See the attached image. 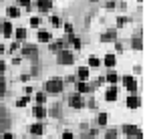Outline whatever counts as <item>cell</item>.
Segmentation results:
<instances>
[{
	"mask_svg": "<svg viewBox=\"0 0 153 139\" xmlns=\"http://www.w3.org/2000/svg\"><path fill=\"white\" fill-rule=\"evenodd\" d=\"M36 4H38V10L46 12V10H51V6H53V0H36Z\"/></svg>",
	"mask_w": 153,
	"mask_h": 139,
	"instance_id": "9c48e42d",
	"label": "cell"
},
{
	"mask_svg": "<svg viewBox=\"0 0 153 139\" xmlns=\"http://www.w3.org/2000/svg\"><path fill=\"white\" fill-rule=\"evenodd\" d=\"M62 46H65V40H56V42H53V45H51V51L59 53V51H62Z\"/></svg>",
	"mask_w": 153,
	"mask_h": 139,
	"instance_id": "603a6c76",
	"label": "cell"
},
{
	"mask_svg": "<svg viewBox=\"0 0 153 139\" xmlns=\"http://www.w3.org/2000/svg\"><path fill=\"white\" fill-rule=\"evenodd\" d=\"M22 56H28L32 61H36L38 59V48L34 45H24L22 46Z\"/></svg>",
	"mask_w": 153,
	"mask_h": 139,
	"instance_id": "3957f363",
	"label": "cell"
},
{
	"mask_svg": "<svg viewBox=\"0 0 153 139\" xmlns=\"http://www.w3.org/2000/svg\"><path fill=\"white\" fill-rule=\"evenodd\" d=\"M56 61H59V65H73V62H75V56H73V53H69V51H59Z\"/></svg>",
	"mask_w": 153,
	"mask_h": 139,
	"instance_id": "7a4b0ae2",
	"label": "cell"
},
{
	"mask_svg": "<svg viewBox=\"0 0 153 139\" xmlns=\"http://www.w3.org/2000/svg\"><path fill=\"white\" fill-rule=\"evenodd\" d=\"M123 85L127 87V91H129L131 95H135V91H137V81H135V77H131V75L123 77Z\"/></svg>",
	"mask_w": 153,
	"mask_h": 139,
	"instance_id": "277c9868",
	"label": "cell"
},
{
	"mask_svg": "<svg viewBox=\"0 0 153 139\" xmlns=\"http://www.w3.org/2000/svg\"><path fill=\"white\" fill-rule=\"evenodd\" d=\"M62 87H65V81H62L61 77H53L45 83V91L51 93V95H59V93L62 91Z\"/></svg>",
	"mask_w": 153,
	"mask_h": 139,
	"instance_id": "6da1fadb",
	"label": "cell"
},
{
	"mask_svg": "<svg viewBox=\"0 0 153 139\" xmlns=\"http://www.w3.org/2000/svg\"><path fill=\"white\" fill-rule=\"evenodd\" d=\"M32 91H34L32 87H26V89H24V93H26V97H30V95H32Z\"/></svg>",
	"mask_w": 153,
	"mask_h": 139,
	"instance_id": "ab89813d",
	"label": "cell"
},
{
	"mask_svg": "<svg viewBox=\"0 0 153 139\" xmlns=\"http://www.w3.org/2000/svg\"><path fill=\"white\" fill-rule=\"evenodd\" d=\"M32 113H34V117H38V119H45L46 117V109L42 107V105H36V107L32 109Z\"/></svg>",
	"mask_w": 153,
	"mask_h": 139,
	"instance_id": "8fae6325",
	"label": "cell"
},
{
	"mask_svg": "<svg viewBox=\"0 0 153 139\" xmlns=\"http://www.w3.org/2000/svg\"><path fill=\"white\" fill-rule=\"evenodd\" d=\"M14 36H16L18 40H24V39H26V28H24V26L16 28V30H14Z\"/></svg>",
	"mask_w": 153,
	"mask_h": 139,
	"instance_id": "d6986e66",
	"label": "cell"
},
{
	"mask_svg": "<svg viewBox=\"0 0 153 139\" xmlns=\"http://www.w3.org/2000/svg\"><path fill=\"white\" fill-rule=\"evenodd\" d=\"M125 105L129 109H137V107H141V99H139L137 95H129L127 101H125Z\"/></svg>",
	"mask_w": 153,
	"mask_h": 139,
	"instance_id": "8992f818",
	"label": "cell"
},
{
	"mask_svg": "<svg viewBox=\"0 0 153 139\" xmlns=\"http://www.w3.org/2000/svg\"><path fill=\"white\" fill-rule=\"evenodd\" d=\"M107 121H109V115H107V113H101L99 119H97V123H99L101 127H105V125H107Z\"/></svg>",
	"mask_w": 153,
	"mask_h": 139,
	"instance_id": "484cf974",
	"label": "cell"
},
{
	"mask_svg": "<svg viewBox=\"0 0 153 139\" xmlns=\"http://www.w3.org/2000/svg\"><path fill=\"white\" fill-rule=\"evenodd\" d=\"M20 79H22L24 83H26V81H28V79H30V75H28V73H24V75H20Z\"/></svg>",
	"mask_w": 153,
	"mask_h": 139,
	"instance_id": "60d3db41",
	"label": "cell"
},
{
	"mask_svg": "<svg viewBox=\"0 0 153 139\" xmlns=\"http://www.w3.org/2000/svg\"><path fill=\"white\" fill-rule=\"evenodd\" d=\"M103 62L107 65L109 69H113V67H115V62H117V56H115V54H107V56H105V61H103Z\"/></svg>",
	"mask_w": 153,
	"mask_h": 139,
	"instance_id": "ac0fdd59",
	"label": "cell"
},
{
	"mask_svg": "<svg viewBox=\"0 0 153 139\" xmlns=\"http://www.w3.org/2000/svg\"><path fill=\"white\" fill-rule=\"evenodd\" d=\"M38 73H40V67H34V69H32L28 75H30V77H38Z\"/></svg>",
	"mask_w": 153,
	"mask_h": 139,
	"instance_id": "d6a6232c",
	"label": "cell"
},
{
	"mask_svg": "<svg viewBox=\"0 0 153 139\" xmlns=\"http://www.w3.org/2000/svg\"><path fill=\"white\" fill-rule=\"evenodd\" d=\"M65 30H67V34H73V24L67 22V24H65Z\"/></svg>",
	"mask_w": 153,
	"mask_h": 139,
	"instance_id": "e575fe53",
	"label": "cell"
},
{
	"mask_svg": "<svg viewBox=\"0 0 153 139\" xmlns=\"http://www.w3.org/2000/svg\"><path fill=\"white\" fill-rule=\"evenodd\" d=\"M76 77H79V81H87L89 79V69L87 67H81V69L76 71Z\"/></svg>",
	"mask_w": 153,
	"mask_h": 139,
	"instance_id": "e0dca14e",
	"label": "cell"
},
{
	"mask_svg": "<svg viewBox=\"0 0 153 139\" xmlns=\"http://www.w3.org/2000/svg\"><path fill=\"white\" fill-rule=\"evenodd\" d=\"M30 133L32 135H42V133H45V125L42 123H34L30 127Z\"/></svg>",
	"mask_w": 153,
	"mask_h": 139,
	"instance_id": "5bb4252c",
	"label": "cell"
},
{
	"mask_svg": "<svg viewBox=\"0 0 153 139\" xmlns=\"http://www.w3.org/2000/svg\"><path fill=\"white\" fill-rule=\"evenodd\" d=\"M105 99H107V101H117V87H115V85L109 87V91L105 93Z\"/></svg>",
	"mask_w": 153,
	"mask_h": 139,
	"instance_id": "30bf717a",
	"label": "cell"
},
{
	"mask_svg": "<svg viewBox=\"0 0 153 139\" xmlns=\"http://www.w3.org/2000/svg\"><path fill=\"white\" fill-rule=\"evenodd\" d=\"M107 81L111 83V85H115V83L119 81V75H117V73H115V71L111 69V71H109V75H107Z\"/></svg>",
	"mask_w": 153,
	"mask_h": 139,
	"instance_id": "44dd1931",
	"label": "cell"
},
{
	"mask_svg": "<svg viewBox=\"0 0 153 139\" xmlns=\"http://www.w3.org/2000/svg\"><path fill=\"white\" fill-rule=\"evenodd\" d=\"M26 105H28V97H20L16 101V107H26Z\"/></svg>",
	"mask_w": 153,
	"mask_h": 139,
	"instance_id": "f546056e",
	"label": "cell"
},
{
	"mask_svg": "<svg viewBox=\"0 0 153 139\" xmlns=\"http://www.w3.org/2000/svg\"><path fill=\"white\" fill-rule=\"evenodd\" d=\"M2 34H4L6 39L12 36V24H10V22H2Z\"/></svg>",
	"mask_w": 153,
	"mask_h": 139,
	"instance_id": "2e32d148",
	"label": "cell"
},
{
	"mask_svg": "<svg viewBox=\"0 0 153 139\" xmlns=\"http://www.w3.org/2000/svg\"><path fill=\"white\" fill-rule=\"evenodd\" d=\"M38 40H40V42H48V40H51V32L38 30Z\"/></svg>",
	"mask_w": 153,
	"mask_h": 139,
	"instance_id": "ffe728a7",
	"label": "cell"
},
{
	"mask_svg": "<svg viewBox=\"0 0 153 139\" xmlns=\"http://www.w3.org/2000/svg\"><path fill=\"white\" fill-rule=\"evenodd\" d=\"M115 48H117V51L121 53V51H123V45H121V42H115Z\"/></svg>",
	"mask_w": 153,
	"mask_h": 139,
	"instance_id": "ee69618b",
	"label": "cell"
},
{
	"mask_svg": "<svg viewBox=\"0 0 153 139\" xmlns=\"http://www.w3.org/2000/svg\"><path fill=\"white\" fill-rule=\"evenodd\" d=\"M6 12H8V16H10V18H18V16H20V10H18L16 6H10Z\"/></svg>",
	"mask_w": 153,
	"mask_h": 139,
	"instance_id": "7402d4cb",
	"label": "cell"
},
{
	"mask_svg": "<svg viewBox=\"0 0 153 139\" xmlns=\"http://www.w3.org/2000/svg\"><path fill=\"white\" fill-rule=\"evenodd\" d=\"M46 103V95L45 93H38L36 95V105H45Z\"/></svg>",
	"mask_w": 153,
	"mask_h": 139,
	"instance_id": "f1b7e54d",
	"label": "cell"
},
{
	"mask_svg": "<svg viewBox=\"0 0 153 139\" xmlns=\"http://www.w3.org/2000/svg\"><path fill=\"white\" fill-rule=\"evenodd\" d=\"M69 103H71V107H73V109H81L85 105V103H83V97H81L79 93H76V95H71V97H69Z\"/></svg>",
	"mask_w": 153,
	"mask_h": 139,
	"instance_id": "5b68a950",
	"label": "cell"
},
{
	"mask_svg": "<svg viewBox=\"0 0 153 139\" xmlns=\"http://www.w3.org/2000/svg\"><path fill=\"white\" fill-rule=\"evenodd\" d=\"M46 115H51V117H54V119H59V117L62 115V111H61V105H59V103H54L53 107H51V111H46Z\"/></svg>",
	"mask_w": 153,
	"mask_h": 139,
	"instance_id": "ba28073f",
	"label": "cell"
},
{
	"mask_svg": "<svg viewBox=\"0 0 153 139\" xmlns=\"http://www.w3.org/2000/svg\"><path fill=\"white\" fill-rule=\"evenodd\" d=\"M76 91H79V93H89V91H93V85L85 83V81H79V85H76Z\"/></svg>",
	"mask_w": 153,
	"mask_h": 139,
	"instance_id": "7c38bea8",
	"label": "cell"
},
{
	"mask_svg": "<svg viewBox=\"0 0 153 139\" xmlns=\"http://www.w3.org/2000/svg\"><path fill=\"white\" fill-rule=\"evenodd\" d=\"M123 133H125L127 137H135L139 133V127L137 125H125V127H123Z\"/></svg>",
	"mask_w": 153,
	"mask_h": 139,
	"instance_id": "52a82bcc",
	"label": "cell"
},
{
	"mask_svg": "<svg viewBox=\"0 0 153 139\" xmlns=\"http://www.w3.org/2000/svg\"><path fill=\"white\" fill-rule=\"evenodd\" d=\"M127 22H129L127 16H119V18H117V26H123V24H127Z\"/></svg>",
	"mask_w": 153,
	"mask_h": 139,
	"instance_id": "1f68e13d",
	"label": "cell"
},
{
	"mask_svg": "<svg viewBox=\"0 0 153 139\" xmlns=\"http://www.w3.org/2000/svg\"><path fill=\"white\" fill-rule=\"evenodd\" d=\"M105 139H117V129H109L105 133Z\"/></svg>",
	"mask_w": 153,
	"mask_h": 139,
	"instance_id": "4dcf8cb0",
	"label": "cell"
},
{
	"mask_svg": "<svg viewBox=\"0 0 153 139\" xmlns=\"http://www.w3.org/2000/svg\"><path fill=\"white\" fill-rule=\"evenodd\" d=\"M62 139H75V135H73L71 131H65L62 133Z\"/></svg>",
	"mask_w": 153,
	"mask_h": 139,
	"instance_id": "d590c367",
	"label": "cell"
},
{
	"mask_svg": "<svg viewBox=\"0 0 153 139\" xmlns=\"http://www.w3.org/2000/svg\"><path fill=\"white\" fill-rule=\"evenodd\" d=\"M18 46H20V45H18V42H12V45H10V53H12V51H16Z\"/></svg>",
	"mask_w": 153,
	"mask_h": 139,
	"instance_id": "b9f144b4",
	"label": "cell"
},
{
	"mask_svg": "<svg viewBox=\"0 0 153 139\" xmlns=\"http://www.w3.org/2000/svg\"><path fill=\"white\" fill-rule=\"evenodd\" d=\"M30 24H32V26H38V24H40V18H36V16L30 18Z\"/></svg>",
	"mask_w": 153,
	"mask_h": 139,
	"instance_id": "8d00e7d4",
	"label": "cell"
},
{
	"mask_svg": "<svg viewBox=\"0 0 153 139\" xmlns=\"http://www.w3.org/2000/svg\"><path fill=\"white\" fill-rule=\"evenodd\" d=\"M2 139H14V135H12V133H2Z\"/></svg>",
	"mask_w": 153,
	"mask_h": 139,
	"instance_id": "f35d334b",
	"label": "cell"
},
{
	"mask_svg": "<svg viewBox=\"0 0 153 139\" xmlns=\"http://www.w3.org/2000/svg\"><path fill=\"white\" fill-rule=\"evenodd\" d=\"M6 95V83H4V77L0 75V99Z\"/></svg>",
	"mask_w": 153,
	"mask_h": 139,
	"instance_id": "4316f807",
	"label": "cell"
},
{
	"mask_svg": "<svg viewBox=\"0 0 153 139\" xmlns=\"http://www.w3.org/2000/svg\"><path fill=\"white\" fill-rule=\"evenodd\" d=\"M51 22H53L54 26H61V18H59V16H53V18H51Z\"/></svg>",
	"mask_w": 153,
	"mask_h": 139,
	"instance_id": "836d02e7",
	"label": "cell"
},
{
	"mask_svg": "<svg viewBox=\"0 0 153 139\" xmlns=\"http://www.w3.org/2000/svg\"><path fill=\"white\" fill-rule=\"evenodd\" d=\"M20 6H30V0H18Z\"/></svg>",
	"mask_w": 153,
	"mask_h": 139,
	"instance_id": "74e56055",
	"label": "cell"
},
{
	"mask_svg": "<svg viewBox=\"0 0 153 139\" xmlns=\"http://www.w3.org/2000/svg\"><path fill=\"white\" fill-rule=\"evenodd\" d=\"M4 69H6V65H4V61H0V75L4 73Z\"/></svg>",
	"mask_w": 153,
	"mask_h": 139,
	"instance_id": "7bdbcfd3",
	"label": "cell"
},
{
	"mask_svg": "<svg viewBox=\"0 0 153 139\" xmlns=\"http://www.w3.org/2000/svg\"><path fill=\"white\" fill-rule=\"evenodd\" d=\"M2 53H4V46H2V45H0V54H2Z\"/></svg>",
	"mask_w": 153,
	"mask_h": 139,
	"instance_id": "bcb514c9",
	"label": "cell"
},
{
	"mask_svg": "<svg viewBox=\"0 0 153 139\" xmlns=\"http://www.w3.org/2000/svg\"><path fill=\"white\" fill-rule=\"evenodd\" d=\"M71 42H73V46H75L76 51H79V48L83 46V42H81V39H79V36H75V34H71Z\"/></svg>",
	"mask_w": 153,
	"mask_h": 139,
	"instance_id": "d4e9b609",
	"label": "cell"
},
{
	"mask_svg": "<svg viewBox=\"0 0 153 139\" xmlns=\"http://www.w3.org/2000/svg\"><path fill=\"white\" fill-rule=\"evenodd\" d=\"M131 46H133L135 51H141V48H143V42H141V39H139V36H135V39L131 40Z\"/></svg>",
	"mask_w": 153,
	"mask_h": 139,
	"instance_id": "cb8c5ba5",
	"label": "cell"
},
{
	"mask_svg": "<svg viewBox=\"0 0 153 139\" xmlns=\"http://www.w3.org/2000/svg\"><path fill=\"white\" fill-rule=\"evenodd\" d=\"M137 2H141V0H137Z\"/></svg>",
	"mask_w": 153,
	"mask_h": 139,
	"instance_id": "7dc6e473",
	"label": "cell"
},
{
	"mask_svg": "<svg viewBox=\"0 0 153 139\" xmlns=\"http://www.w3.org/2000/svg\"><path fill=\"white\" fill-rule=\"evenodd\" d=\"M99 65H101V61L97 59V56H89V67L95 69V67H99Z\"/></svg>",
	"mask_w": 153,
	"mask_h": 139,
	"instance_id": "83f0119b",
	"label": "cell"
},
{
	"mask_svg": "<svg viewBox=\"0 0 153 139\" xmlns=\"http://www.w3.org/2000/svg\"><path fill=\"white\" fill-rule=\"evenodd\" d=\"M10 127V119L8 117H0V133H6Z\"/></svg>",
	"mask_w": 153,
	"mask_h": 139,
	"instance_id": "9a60e30c",
	"label": "cell"
},
{
	"mask_svg": "<svg viewBox=\"0 0 153 139\" xmlns=\"http://www.w3.org/2000/svg\"><path fill=\"white\" fill-rule=\"evenodd\" d=\"M0 117H6V111H4V107H0Z\"/></svg>",
	"mask_w": 153,
	"mask_h": 139,
	"instance_id": "f6af8a7d",
	"label": "cell"
},
{
	"mask_svg": "<svg viewBox=\"0 0 153 139\" xmlns=\"http://www.w3.org/2000/svg\"><path fill=\"white\" fill-rule=\"evenodd\" d=\"M115 39H117V30H115V28L107 30L103 36H101V40H103V42H107V40H115Z\"/></svg>",
	"mask_w": 153,
	"mask_h": 139,
	"instance_id": "4fadbf2b",
	"label": "cell"
}]
</instances>
